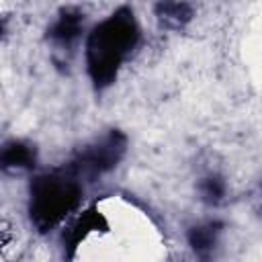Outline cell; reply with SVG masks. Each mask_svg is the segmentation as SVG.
I'll return each instance as SVG.
<instances>
[{
    "label": "cell",
    "instance_id": "6da1fadb",
    "mask_svg": "<svg viewBox=\"0 0 262 262\" xmlns=\"http://www.w3.org/2000/svg\"><path fill=\"white\" fill-rule=\"evenodd\" d=\"M137 41V27L129 12H117L100 23L88 39L86 57L88 72L96 86H108L123 57L133 49Z\"/></svg>",
    "mask_w": 262,
    "mask_h": 262
},
{
    "label": "cell",
    "instance_id": "7a4b0ae2",
    "mask_svg": "<svg viewBox=\"0 0 262 262\" xmlns=\"http://www.w3.org/2000/svg\"><path fill=\"white\" fill-rule=\"evenodd\" d=\"M80 199V188L66 176H41L31 188V219L39 231L57 225Z\"/></svg>",
    "mask_w": 262,
    "mask_h": 262
},
{
    "label": "cell",
    "instance_id": "3957f363",
    "mask_svg": "<svg viewBox=\"0 0 262 262\" xmlns=\"http://www.w3.org/2000/svg\"><path fill=\"white\" fill-rule=\"evenodd\" d=\"M125 149V137L121 133H111L106 135L102 141H98L96 145H92L90 149H86L82 154V158L76 162L80 172H88V174H96V172H104L108 168H113L119 158L123 156Z\"/></svg>",
    "mask_w": 262,
    "mask_h": 262
},
{
    "label": "cell",
    "instance_id": "277c9868",
    "mask_svg": "<svg viewBox=\"0 0 262 262\" xmlns=\"http://www.w3.org/2000/svg\"><path fill=\"white\" fill-rule=\"evenodd\" d=\"M96 229H106V219L96 211V209H88L82 213V217L74 223V227L70 229L68 233V248H70V254H74V250L78 248V244L92 231Z\"/></svg>",
    "mask_w": 262,
    "mask_h": 262
},
{
    "label": "cell",
    "instance_id": "5b68a950",
    "mask_svg": "<svg viewBox=\"0 0 262 262\" xmlns=\"http://www.w3.org/2000/svg\"><path fill=\"white\" fill-rule=\"evenodd\" d=\"M192 250L196 252V256L201 258H209V254L213 252L215 246V227L213 225H203V227H194L188 235Z\"/></svg>",
    "mask_w": 262,
    "mask_h": 262
},
{
    "label": "cell",
    "instance_id": "8992f818",
    "mask_svg": "<svg viewBox=\"0 0 262 262\" xmlns=\"http://www.w3.org/2000/svg\"><path fill=\"white\" fill-rule=\"evenodd\" d=\"M31 162H33V151L23 143H12L2 154V164L6 168H16V166L25 168V166H31Z\"/></svg>",
    "mask_w": 262,
    "mask_h": 262
},
{
    "label": "cell",
    "instance_id": "52a82bcc",
    "mask_svg": "<svg viewBox=\"0 0 262 262\" xmlns=\"http://www.w3.org/2000/svg\"><path fill=\"white\" fill-rule=\"evenodd\" d=\"M78 31H80V16L72 14V12H66V14H61L57 25L53 27L51 35L57 37V39H72V37L78 35Z\"/></svg>",
    "mask_w": 262,
    "mask_h": 262
},
{
    "label": "cell",
    "instance_id": "ba28073f",
    "mask_svg": "<svg viewBox=\"0 0 262 262\" xmlns=\"http://www.w3.org/2000/svg\"><path fill=\"white\" fill-rule=\"evenodd\" d=\"M158 14H160L162 20H166V23L180 25L182 20H188L190 8H188L186 4H160V6H158Z\"/></svg>",
    "mask_w": 262,
    "mask_h": 262
},
{
    "label": "cell",
    "instance_id": "9c48e42d",
    "mask_svg": "<svg viewBox=\"0 0 262 262\" xmlns=\"http://www.w3.org/2000/svg\"><path fill=\"white\" fill-rule=\"evenodd\" d=\"M201 190H203V196L207 201H219L221 194H223V182L219 178H207L203 182Z\"/></svg>",
    "mask_w": 262,
    "mask_h": 262
}]
</instances>
